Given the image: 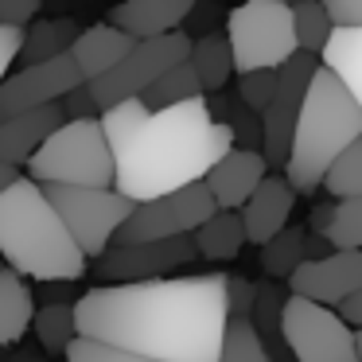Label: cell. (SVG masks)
Listing matches in <instances>:
<instances>
[{
    "label": "cell",
    "instance_id": "1",
    "mask_svg": "<svg viewBox=\"0 0 362 362\" xmlns=\"http://www.w3.org/2000/svg\"><path fill=\"white\" fill-rule=\"evenodd\" d=\"M78 339L152 362H218L226 335V273L102 284L74 300Z\"/></svg>",
    "mask_w": 362,
    "mask_h": 362
},
{
    "label": "cell",
    "instance_id": "2",
    "mask_svg": "<svg viewBox=\"0 0 362 362\" xmlns=\"http://www.w3.org/2000/svg\"><path fill=\"white\" fill-rule=\"evenodd\" d=\"M98 125L113 156V191L133 206L203 183L234 148L230 129L211 117L206 98L156 113L141 102H121L105 110Z\"/></svg>",
    "mask_w": 362,
    "mask_h": 362
},
{
    "label": "cell",
    "instance_id": "3",
    "mask_svg": "<svg viewBox=\"0 0 362 362\" xmlns=\"http://www.w3.org/2000/svg\"><path fill=\"white\" fill-rule=\"evenodd\" d=\"M0 265L40 284L78 281L86 273V257L43 199V187L28 175L0 195Z\"/></svg>",
    "mask_w": 362,
    "mask_h": 362
},
{
    "label": "cell",
    "instance_id": "4",
    "mask_svg": "<svg viewBox=\"0 0 362 362\" xmlns=\"http://www.w3.org/2000/svg\"><path fill=\"white\" fill-rule=\"evenodd\" d=\"M362 136V110L354 98L339 86L331 71H315L312 86L304 94L296 117V133H292L288 164H284V180L296 195H312L320 191L323 175L331 172L339 156Z\"/></svg>",
    "mask_w": 362,
    "mask_h": 362
},
{
    "label": "cell",
    "instance_id": "5",
    "mask_svg": "<svg viewBox=\"0 0 362 362\" xmlns=\"http://www.w3.org/2000/svg\"><path fill=\"white\" fill-rule=\"evenodd\" d=\"M28 180L40 187H113V156L94 121H66L28 160Z\"/></svg>",
    "mask_w": 362,
    "mask_h": 362
},
{
    "label": "cell",
    "instance_id": "6",
    "mask_svg": "<svg viewBox=\"0 0 362 362\" xmlns=\"http://www.w3.org/2000/svg\"><path fill=\"white\" fill-rule=\"evenodd\" d=\"M226 43L234 59V74L281 71L296 55L292 8L281 0H250L226 16Z\"/></svg>",
    "mask_w": 362,
    "mask_h": 362
},
{
    "label": "cell",
    "instance_id": "7",
    "mask_svg": "<svg viewBox=\"0 0 362 362\" xmlns=\"http://www.w3.org/2000/svg\"><path fill=\"white\" fill-rule=\"evenodd\" d=\"M43 199L86 261L102 257L117 238L121 222L133 214V203L121 199L113 187H43Z\"/></svg>",
    "mask_w": 362,
    "mask_h": 362
},
{
    "label": "cell",
    "instance_id": "8",
    "mask_svg": "<svg viewBox=\"0 0 362 362\" xmlns=\"http://www.w3.org/2000/svg\"><path fill=\"white\" fill-rule=\"evenodd\" d=\"M191 55V35L172 32V35H156V40H141L110 74L86 82L90 102L98 105V113L113 110L121 102H136V98L148 94V86L156 78H164L172 66L187 63Z\"/></svg>",
    "mask_w": 362,
    "mask_h": 362
},
{
    "label": "cell",
    "instance_id": "9",
    "mask_svg": "<svg viewBox=\"0 0 362 362\" xmlns=\"http://www.w3.org/2000/svg\"><path fill=\"white\" fill-rule=\"evenodd\" d=\"M214 199L203 183H191L183 191H172L152 203H136L133 214L121 222L113 245H148V242H172V238H191L206 218H214Z\"/></svg>",
    "mask_w": 362,
    "mask_h": 362
},
{
    "label": "cell",
    "instance_id": "10",
    "mask_svg": "<svg viewBox=\"0 0 362 362\" xmlns=\"http://www.w3.org/2000/svg\"><path fill=\"white\" fill-rule=\"evenodd\" d=\"M281 339L292 362H358L354 331L331 308L288 296L281 312Z\"/></svg>",
    "mask_w": 362,
    "mask_h": 362
},
{
    "label": "cell",
    "instance_id": "11",
    "mask_svg": "<svg viewBox=\"0 0 362 362\" xmlns=\"http://www.w3.org/2000/svg\"><path fill=\"white\" fill-rule=\"evenodd\" d=\"M320 71V59L315 55H296L276 71V94L269 102V110L261 113V160L269 168H281L288 164V148H292V133H296V117H300V105H304V94L312 86V74Z\"/></svg>",
    "mask_w": 362,
    "mask_h": 362
},
{
    "label": "cell",
    "instance_id": "12",
    "mask_svg": "<svg viewBox=\"0 0 362 362\" xmlns=\"http://www.w3.org/2000/svg\"><path fill=\"white\" fill-rule=\"evenodd\" d=\"M78 86H82V78H78V66H74L71 55L8 71V78L0 82V121L20 117V113L47 110V105H59L71 90H78Z\"/></svg>",
    "mask_w": 362,
    "mask_h": 362
},
{
    "label": "cell",
    "instance_id": "13",
    "mask_svg": "<svg viewBox=\"0 0 362 362\" xmlns=\"http://www.w3.org/2000/svg\"><path fill=\"white\" fill-rule=\"evenodd\" d=\"M195 242L191 238H172V242H148V245H110L98 257V276L113 284H148L164 281L187 261H195Z\"/></svg>",
    "mask_w": 362,
    "mask_h": 362
},
{
    "label": "cell",
    "instance_id": "14",
    "mask_svg": "<svg viewBox=\"0 0 362 362\" xmlns=\"http://www.w3.org/2000/svg\"><path fill=\"white\" fill-rule=\"evenodd\" d=\"M288 288L292 296L335 312L354 292H362V250H335L323 261H304L288 276Z\"/></svg>",
    "mask_w": 362,
    "mask_h": 362
},
{
    "label": "cell",
    "instance_id": "15",
    "mask_svg": "<svg viewBox=\"0 0 362 362\" xmlns=\"http://www.w3.org/2000/svg\"><path fill=\"white\" fill-rule=\"evenodd\" d=\"M269 175V164L261 160V152H245V148H230L218 164L206 172L203 187L211 191L218 211H242L250 203V195L261 187V180Z\"/></svg>",
    "mask_w": 362,
    "mask_h": 362
},
{
    "label": "cell",
    "instance_id": "16",
    "mask_svg": "<svg viewBox=\"0 0 362 362\" xmlns=\"http://www.w3.org/2000/svg\"><path fill=\"white\" fill-rule=\"evenodd\" d=\"M292 203H296V191L288 187V180H284V175H265L261 187L250 195V203L238 211V218H242V226H245V242H253V245L273 242V238L288 226Z\"/></svg>",
    "mask_w": 362,
    "mask_h": 362
},
{
    "label": "cell",
    "instance_id": "17",
    "mask_svg": "<svg viewBox=\"0 0 362 362\" xmlns=\"http://www.w3.org/2000/svg\"><path fill=\"white\" fill-rule=\"evenodd\" d=\"M66 117L59 105H47V110H35V113H20V117L0 121V164L8 168H28V160L47 144V136L55 129H63Z\"/></svg>",
    "mask_w": 362,
    "mask_h": 362
},
{
    "label": "cell",
    "instance_id": "18",
    "mask_svg": "<svg viewBox=\"0 0 362 362\" xmlns=\"http://www.w3.org/2000/svg\"><path fill=\"white\" fill-rule=\"evenodd\" d=\"M191 12V0H129L110 12L105 24L125 32L129 40H156V35H172L183 28Z\"/></svg>",
    "mask_w": 362,
    "mask_h": 362
},
{
    "label": "cell",
    "instance_id": "19",
    "mask_svg": "<svg viewBox=\"0 0 362 362\" xmlns=\"http://www.w3.org/2000/svg\"><path fill=\"white\" fill-rule=\"evenodd\" d=\"M133 47H136V40H129L125 32H117V28L105 24V20L102 24L82 28L78 40H74V47H71V59H74V66H78L82 86L94 82V78H102V74H110Z\"/></svg>",
    "mask_w": 362,
    "mask_h": 362
},
{
    "label": "cell",
    "instance_id": "20",
    "mask_svg": "<svg viewBox=\"0 0 362 362\" xmlns=\"http://www.w3.org/2000/svg\"><path fill=\"white\" fill-rule=\"evenodd\" d=\"M82 28L74 20H63V16H43V20H32L24 28V40H20V55L16 63L24 66H35V63H51V59H63L71 55L74 40H78Z\"/></svg>",
    "mask_w": 362,
    "mask_h": 362
},
{
    "label": "cell",
    "instance_id": "21",
    "mask_svg": "<svg viewBox=\"0 0 362 362\" xmlns=\"http://www.w3.org/2000/svg\"><path fill=\"white\" fill-rule=\"evenodd\" d=\"M320 66L339 78V86L362 110V28H335L320 55Z\"/></svg>",
    "mask_w": 362,
    "mask_h": 362
},
{
    "label": "cell",
    "instance_id": "22",
    "mask_svg": "<svg viewBox=\"0 0 362 362\" xmlns=\"http://www.w3.org/2000/svg\"><path fill=\"white\" fill-rule=\"evenodd\" d=\"M35 315V296L28 288L24 276H16L12 269H0V351L16 346L28 335Z\"/></svg>",
    "mask_w": 362,
    "mask_h": 362
},
{
    "label": "cell",
    "instance_id": "23",
    "mask_svg": "<svg viewBox=\"0 0 362 362\" xmlns=\"http://www.w3.org/2000/svg\"><path fill=\"white\" fill-rule=\"evenodd\" d=\"M191 71H195L203 94H214V90L226 86V78L234 74V59H230V43L226 35L206 32L199 40H191V55H187Z\"/></svg>",
    "mask_w": 362,
    "mask_h": 362
},
{
    "label": "cell",
    "instance_id": "24",
    "mask_svg": "<svg viewBox=\"0 0 362 362\" xmlns=\"http://www.w3.org/2000/svg\"><path fill=\"white\" fill-rule=\"evenodd\" d=\"M199 257H211V261H230L242 253L245 245V226L234 211H214V218H206L203 226L191 234Z\"/></svg>",
    "mask_w": 362,
    "mask_h": 362
},
{
    "label": "cell",
    "instance_id": "25",
    "mask_svg": "<svg viewBox=\"0 0 362 362\" xmlns=\"http://www.w3.org/2000/svg\"><path fill=\"white\" fill-rule=\"evenodd\" d=\"M35 339H40L43 354H66V346L78 339V320H74V304H43L32 315Z\"/></svg>",
    "mask_w": 362,
    "mask_h": 362
},
{
    "label": "cell",
    "instance_id": "26",
    "mask_svg": "<svg viewBox=\"0 0 362 362\" xmlns=\"http://www.w3.org/2000/svg\"><path fill=\"white\" fill-rule=\"evenodd\" d=\"M199 98H206V94H203V86H199V78H195V71H191V63H180V66H172L164 78L152 82L148 94L136 98V102H141L144 110L156 113V110H172V105H183V102H199Z\"/></svg>",
    "mask_w": 362,
    "mask_h": 362
},
{
    "label": "cell",
    "instance_id": "27",
    "mask_svg": "<svg viewBox=\"0 0 362 362\" xmlns=\"http://www.w3.org/2000/svg\"><path fill=\"white\" fill-rule=\"evenodd\" d=\"M300 265H304V230L300 226H284L273 242L261 245V269L273 281H288Z\"/></svg>",
    "mask_w": 362,
    "mask_h": 362
},
{
    "label": "cell",
    "instance_id": "28",
    "mask_svg": "<svg viewBox=\"0 0 362 362\" xmlns=\"http://www.w3.org/2000/svg\"><path fill=\"white\" fill-rule=\"evenodd\" d=\"M292 32H296V51H304V55H323V47H327L331 40V20L327 12H323V4H315V0H304V4H292Z\"/></svg>",
    "mask_w": 362,
    "mask_h": 362
},
{
    "label": "cell",
    "instance_id": "29",
    "mask_svg": "<svg viewBox=\"0 0 362 362\" xmlns=\"http://www.w3.org/2000/svg\"><path fill=\"white\" fill-rule=\"evenodd\" d=\"M320 187L327 191L335 203H343V199H358V195H362V136L343 152V156L335 160V164H331V172L323 175Z\"/></svg>",
    "mask_w": 362,
    "mask_h": 362
},
{
    "label": "cell",
    "instance_id": "30",
    "mask_svg": "<svg viewBox=\"0 0 362 362\" xmlns=\"http://www.w3.org/2000/svg\"><path fill=\"white\" fill-rule=\"evenodd\" d=\"M218 362H273L265 351V343L257 339V331L250 327V320H230L226 335H222Z\"/></svg>",
    "mask_w": 362,
    "mask_h": 362
},
{
    "label": "cell",
    "instance_id": "31",
    "mask_svg": "<svg viewBox=\"0 0 362 362\" xmlns=\"http://www.w3.org/2000/svg\"><path fill=\"white\" fill-rule=\"evenodd\" d=\"M323 238H327L331 250H362V195L335 203L331 226H327Z\"/></svg>",
    "mask_w": 362,
    "mask_h": 362
},
{
    "label": "cell",
    "instance_id": "32",
    "mask_svg": "<svg viewBox=\"0 0 362 362\" xmlns=\"http://www.w3.org/2000/svg\"><path fill=\"white\" fill-rule=\"evenodd\" d=\"M276 94V71H253V74H238V105H245L250 113H265L269 102Z\"/></svg>",
    "mask_w": 362,
    "mask_h": 362
},
{
    "label": "cell",
    "instance_id": "33",
    "mask_svg": "<svg viewBox=\"0 0 362 362\" xmlns=\"http://www.w3.org/2000/svg\"><path fill=\"white\" fill-rule=\"evenodd\" d=\"M222 125L230 129V141L234 148H245V152H261V117L250 113L245 105H230V113L222 117Z\"/></svg>",
    "mask_w": 362,
    "mask_h": 362
},
{
    "label": "cell",
    "instance_id": "34",
    "mask_svg": "<svg viewBox=\"0 0 362 362\" xmlns=\"http://www.w3.org/2000/svg\"><path fill=\"white\" fill-rule=\"evenodd\" d=\"M66 362H152V358H141V354H129V351H117V346H105V343H94V339H74L63 354Z\"/></svg>",
    "mask_w": 362,
    "mask_h": 362
},
{
    "label": "cell",
    "instance_id": "35",
    "mask_svg": "<svg viewBox=\"0 0 362 362\" xmlns=\"http://www.w3.org/2000/svg\"><path fill=\"white\" fill-rule=\"evenodd\" d=\"M253 300H257V284L242 273H226V315L230 320H250Z\"/></svg>",
    "mask_w": 362,
    "mask_h": 362
},
{
    "label": "cell",
    "instance_id": "36",
    "mask_svg": "<svg viewBox=\"0 0 362 362\" xmlns=\"http://www.w3.org/2000/svg\"><path fill=\"white\" fill-rule=\"evenodd\" d=\"M32 20H40L35 0H0V28H20L24 32Z\"/></svg>",
    "mask_w": 362,
    "mask_h": 362
},
{
    "label": "cell",
    "instance_id": "37",
    "mask_svg": "<svg viewBox=\"0 0 362 362\" xmlns=\"http://www.w3.org/2000/svg\"><path fill=\"white\" fill-rule=\"evenodd\" d=\"M323 12L331 28H362V0H327Z\"/></svg>",
    "mask_w": 362,
    "mask_h": 362
},
{
    "label": "cell",
    "instance_id": "38",
    "mask_svg": "<svg viewBox=\"0 0 362 362\" xmlns=\"http://www.w3.org/2000/svg\"><path fill=\"white\" fill-rule=\"evenodd\" d=\"M20 40H24V32H20V28H0V82L8 78L12 63H16Z\"/></svg>",
    "mask_w": 362,
    "mask_h": 362
},
{
    "label": "cell",
    "instance_id": "39",
    "mask_svg": "<svg viewBox=\"0 0 362 362\" xmlns=\"http://www.w3.org/2000/svg\"><path fill=\"white\" fill-rule=\"evenodd\" d=\"M78 281H43L40 284V300L43 304H74Z\"/></svg>",
    "mask_w": 362,
    "mask_h": 362
},
{
    "label": "cell",
    "instance_id": "40",
    "mask_svg": "<svg viewBox=\"0 0 362 362\" xmlns=\"http://www.w3.org/2000/svg\"><path fill=\"white\" fill-rule=\"evenodd\" d=\"M335 315H339V320H343L351 331H354V327L362 331V292H354V296L346 300V304H339V308H335Z\"/></svg>",
    "mask_w": 362,
    "mask_h": 362
},
{
    "label": "cell",
    "instance_id": "41",
    "mask_svg": "<svg viewBox=\"0 0 362 362\" xmlns=\"http://www.w3.org/2000/svg\"><path fill=\"white\" fill-rule=\"evenodd\" d=\"M331 211H335V203H315V206H312V218H308V234H315V238L327 234V226H331Z\"/></svg>",
    "mask_w": 362,
    "mask_h": 362
},
{
    "label": "cell",
    "instance_id": "42",
    "mask_svg": "<svg viewBox=\"0 0 362 362\" xmlns=\"http://www.w3.org/2000/svg\"><path fill=\"white\" fill-rule=\"evenodd\" d=\"M331 245H327V238H315V234H304V261H323V257H331Z\"/></svg>",
    "mask_w": 362,
    "mask_h": 362
},
{
    "label": "cell",
    "instance_id": "43",
    "mask_svg": "<svg viewBox=\"0 0 362 362\" xmlns=\"http://www.w3.org/2000/svg\"><path fill=\"white\" fill-rule=\"evenodd\" d=\"M4 362H40V351H35V346H24V351L12 346V354L4 351Z\"/></svg>",
    "mask_w": 362,
    "mask_h": 362
},
{
    "label": "cell",
    "instance_id": "44",
    "mask_svg": "<svg viewBox=\"0 0 362 362\" xmlns=\"http://www.w3.org/2000/svg\"><path fill=\"white\" fill-rule=\"evenodd\" d=\"M16 180H20V172H16V168L0 164V195H4V191H8V187H12V183H16Z\"/></svg>",
    "mask_w": 362,
    "mask_h": 362
},
{
    "label": "cell",
    "instance_id": "45",
    "mask_svg": "<svg viewBox=\"0 0 362 362\" xmlns=\"http://www.w3.org/2000/svg\"><path fill=\"white\" fill-rule=\"evenodd\" d=\"M354 354H358V362H362V331H354Z\"/></svg>",
    "mask_w": 362,
    "mask_h": 362
},
{
    "label": "cell",
    "instance_id": "46",
    "mask_svg": "<svg viewBox=\"0 0 362 362\" xmlns=\"http://www.w3.org/2000/svg\"><path fill=\"white\" fill-rule=\"evenodd\" d=\"M0 362H4V351H0Z\"/></svg>",
    "mask_w": 362,
    "mask_h": 362
},
{
    "label": "cell",
    "instance_id": "47",
    "mask_svg": "<svg viewBox=\"0 0 362 362\" xmlns=\"http://www.w3.org/2000/svg\"><path fill=\"white\" fill-rule=\"evenodd\" d=\"M0 269H4V265H0Z\"/></svg>",
    "mask_w": 362,
    "mask_h": 362
}]
</instances>
